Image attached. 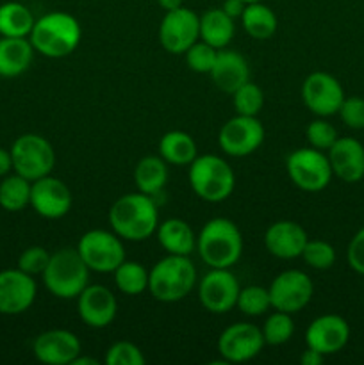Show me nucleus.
<instances>
[{"mask_svg":"<svg viewBox=\"0 0 364 365\" xmlns=\"http://www.w3.org/2000/svg\"><path fill=\"white\" fill-rule=\"evenodd\" d=\"M241 24L246 34L253 39H270L277 32V16L263 2L246 4L245 11L241 14Z\"/></svg>","mask_w":364,"mask_h":365,"instance_id":"29","label":"nucleus"},{"mask_svg":"<svg viewBox=\"0 0 364 365\" xmlns=\"http://www.w3.org/2000/svg\"><path fill=\"white\" fill-rule=\"evenodd\" d=\"M288 175L293 184L307 192L323 191L332 180V168L328 157L321 150L307 146L289 153L285 160Z\"/></svg>","mask_w":364,"mask_h":365,"instance_id":"8","label":"nucleus"},{"mask_svg":"<svg viewBox=\"0 0 364 365\" xmlns=\"http://www.w3.org/2000/svg\"><path fill=\"white\" fill-rule=\"evenodd\" d=\"M134 184L139 192L148 196L159 195L168 184V163L163 157L146 155L136 164Z\"/></svg>","mask_w":364,"mask_h":365,"instance_id":"27","label":"nucleus"},{"mask_svg":"<svg viewBox=\"0 0 364 365\" xmlns=\"http://www.w3.org/2000/svg\"><path fill=\"white\" fill-rule=\"evenodd\" d=\"M348 323L338 314H325L316 317L305 330L307 348L316 349L325 356L341 351L348 344Z\"/></svg>","mask_w":364,"mask_h":365,"instance_id":"18","label":"nucleus"},{"mask_svg":"<svg viewBox=\"0 0 364 365\" xmlns=\"http://www.w3.org/2000/svg\"><path fill=\"white\" fill-rule=\"evenodd\" d=\"M268 291H270L271 309L295 314L309 305L314 294V285L309 274L303 271L288 269L273 278Z\"/></svg>","mask_w":364,"mask_h":365,"instance_id":"10","label":"nucleus"},{"mask_svg":"<svg viewBox=\"0 0 364 365\" xmlns=\"http://www.w3.org/2000/svg\"><path fill=\"white\" fill-rule=\"evenodd\" d=\"M196 250L209 267L231 269L243 253V235L234 221L213 217L207 221L196 237Z\"/></svg>","mask_w":364,"mask_h":365,"instance_id":"3","label":"nucleus"},{"mask_svg":"<svg viewBox=\"0 0 364 365\" xmlns=\"http://www.w3.org/2000/svg\"><path fill=\"white\" fill-rule=\"evenodd\" d=\"M13 170L27 180L34 182L38 178L52 173L56 166V152L46 138L39 134H24L16 138L11 146Z\"/></svg>","mask_w":364,"mask_h":365,"instance_id":"7","label":"nucleus"},{"mask_svg":"<svg viewBox=\"0 0 364 365\" xmlns=\"http://www.w3.org/2000/svg\"><path fill=\"white\" fill-rule=\"evenodd\" d=\"M188 178L193 192L209 203L223 202L236 187L234 171L218 155H196L189 164Z\"/></svg>","mask_w":364,"mask_h":365,"instance_id":"6","label":"nucleus"},{"mask_svg":"<svg viewBox=\"0 0 364 365\" xmlns=\"http://www.w3.org/2000/svg\"><path fill=\"white\" fill-rule=\"evenodd\" d=\"M332 173L346 184L364 178V146L353 138H338L327 153Z\"/></svg>","mask_w":364,"mask_h":365,"instance_id":"21","label":"nucleus"},{"mask_svg":"<svg viewBox=\"0 0 364 365\" xmlns=\"http://www.w3.org/2000/svg\"><path fill=\"white\" fill-rule=\"evenodd\" d=\"M245 7H246V2H243V0H225L221 9H223L228 16L236 20V18H241Z\"/></svg>","mask_w":364,"mask_h":365,"instance_id":"43","label":"nucleus"},{"mask_svg":"<svg viewBox=\"0 0 364 365\" xmlns=\"http://www.w3.org/2000/svg\"><path fill=\"white\" fill-rule=\"evenodd\" d=\"M34 46L27 38H0V77L13 78L29 70Z\"/></svg>","mask_w":364,"mask_h":365,"instance_id":"24","label":"nucleus"},{"mask_svg":"<svg viewBox=\"0 0 364 365\" xmlns=\"http://www.w3.org/2000/svg\"><path fill=\"white\" fill-rule=\"evenodd\" d=\"M196 285V267L186 255L161 259L148 271V291L157 302L175 303L184 299Z\"/></svg>","mask_w":364,"mask_h":365,"instance_id":"4","label":"nucleus"},{"mask_svg":"<svg viewBox=\"0 0 364 365\" xmlns=\"http://www.w3.org/2000/svg\"><path fill=\"white\" fill-rule=\"evenodd\" d=\"M111 230L123 241H146L159 227V210L152 196L131 192L118 198L109 209Z\"/></svg>","mask_w":364,"mask_h":365,"instance_id":"1","label":"nucleus"},{"mask_svg":"<svg viewBox=\"0 0 364 365\" xmlns=\"http://www.w3.org/2000/svg\"><path fill=\"white\" fill-rule=\"evenodd\" d=\"M209 75L220 91L232 95L236 89L250 81V68L241 53L236 50L221 48L218 50L216 61Z\"/></svg>","mask_w":364,"mask_h":365,"instance_id":"23","label":"nucleus"},{"mask_svg":"<svg viewBox=\"0 0 364 365\" xmlns=\"http://www.w3.org/2000/svg\"><path fill=\"white\" fill-rule=\"evenodd\" d=\"M243 2H246V4H252V2H263V0H243Z\"/></svg>","mask_w":364,"mask_h":365,"instance_id":"48","label":"nucleus"},{"mask_svg":"<svg viewBox=\"0 0 364 365\" xmlns=\"http://www.w3.org/2000/svg\"><path fill=\"white\" fill-rule=\"evenodd\" d=\"M114 284L123 294L138 296L148 289V271L143 267V264L134 260L125 259L116 269L113 271Z\"/></svg>","mask_w":364,"mask_h":365,"instance_id":"32","label":"nucleus"},{"mask_svg":"<svg viewBox=\"0 0 364 365\" xmlns=\"http://www.w3.org/2000/svg\"><path fill=\"white\" fill-rule=\"evenodd\" d=\"M106 365H145V355L136 344L127 341L114 342L103 359Z\"/></svg>","mask_w":364,"mask_h":365,"instance_id":"38","label":"nucleus"},{"mask_svg":"<svg viewBox=\"0 0 364 365\" xmlns=\"http://www.w3.org/2000/svg\"><path fill=\"white\" fill-rule=\"evenodd\" d=\"M325 355H321L320 351H316V349L313 348H307L305 351L302 353V356H300V362L302 365H320L323 362Z\"/></svg>","mask_w":364,"mask_h":365,"instance_id":"44","label":"nucleus"},{"mask_svg":"<svg viewBox=\"0 0 364 365\" xmlns=\"http://www.w3.org/2000/svg\"><path fill=\"white\" fill-rule=\"evenodd\" d=\"M157 241L163 246V250L170 255H186L189 257L196 248V235L193 228L178 217L159 223L156 230Z\"/></svg>","mask_w":364,"mask_h":365,"instance_id":"25","label":"nucleus"},{"mask_svg":"<svg viewBox=\"0 0 364 365\" xmlns=\"http://www.w3.org/2000/svg\"><path fill=\"white\" fill-rule=\"evenodd\" d=\"M70 365H98V360H96V359H88V356H81V355H79L77 359H75Z\"/></svg>","mask_w":364,"mask_h":365,"instance_id":"47","label":"nucleus"},{"mask_svg":"<svg viewBox=\"0 0 364 365\" xmlns=\"http://www.w3.org/2000/svg\"><path fill=\"white\" fill-rule=\"evenodd\" d=\"M346 259L355 273L364 274V227L357 232L346 250Z\"/></svg>","mask_w":364,"mask_h":365,"instance_id":"42","label":"nucleus"},{"mask_svg":"<svg viewBox=\"0 0 364 365\" xmlns=\"http://www.w3.org/2000/svg\"><path fill=\"white\" fill-rule=\"evenodd\" d=\"M338 114L346 127L360 130V128H364V98H360V96H348L346 98L345 96Z\"/></svg>","mask_w":364,"mask_h":365,"instance_id":"41","label":"nucleus"},{"mask_svg":"<svg viewBox=\"0 0 364 365\" xmlns=\"http://www.w3.org/2000/svg\"><path fill=\"white\" fill-rule=\"evenodd\" d=\"M32 353L41 364L70 365L82 353V346L74 331L49 330L36 337Z\"/></svg>","mask_w":364,"mask_h":365,"instance_id":"20","label":"nucleus"},{"mask_svg":"<svg viewBox=\"0 0 364 365\" xmlns=\"http://www.w3.org/2000/svg\"><path fill=\"white\" fill-rule=\"evenodd\" d=\"M31 9L20 2H6L0 6V36L6 38H27L34 27Z\"/></svg>","mask_w":364,"mask_h":365,"instance_id":"30","label":"nucleus"},{"mask_svg":"<svg viewBox=\"0 0 364 365\" xmlns=\"http://www.w3.org/2000/svg\"><path fill=\"white\" fill-rule=\"evenodd\" d=\"M13 170V159H11L9 150L0 148V177H6Z\"/></svg>","mask_w":364,"mask_h":365,"instance_id":"45","label":"nucleus"},{"mask_svg":"<svg viewBox=\"0 0 364 365\" xmlns=\"http://www.w3.org/2000/svg\"><path fill=\"white\" fill-rule=\"evenodd\" d=\"M157 4H159L164 11H173L182 7V0H157Z\"/></svg>","mask_w":364,"mask_h":365,"instance_id":"46","label":"nucleus"},{"mask_svg":"<svg viewBox=\"0 0 364 365\" xmlns=\"http://www.w3.org/2000/svg\"><path fill=\"white\" fill-rule=\"evenodd\" d=\"M200 39V16L188 7L166 11L159 25V41L168 53L182 56Z\"/></svg>","mask_w":364,"mask_h":365,"instance_id":"11","label":"nucleus"},{"mask_svg":"<svg viewBox=\"0 0 364 365\" xmlns=\"http://www.w3.org/2000/svg\"><path fill=\"white\" fill-rule=\"evenodd\" d=\"M302 100L310 113L320 118H327L338 114L345 100V91L334 75L327 71H314L303 81Z\"/></svg>","mask_w":364,"mask_h":365,"instance_id":"15","label":"nucleus"},{"mask_svg":"<svg viewBox=\"0 0 364 365\" xmlns=\"http://www.w3.org/2000/svg\"><path fill=\"white\" fill-rule=\"evenodd\" d=\"M261 328L252 323H234L221 331L218 339V353L225 364H241L256 359L264 348Z\"/></svg>","mask_w":364,"mask_h":365,"instance_id":"14","label":"nucleus"},{"mask_svg":"<svg viewBox=\"0 0 364 365\" xmlns=\"http://www.w3.org/2000/svg\"><path fill=\"white\" fill-rule=\"evenodd\" d=\"M41 277L50 294L59 299H77L88 287L89 267L77 248H61L50 255L49 266Z\"/></svg>","mask_w":364,"mask_h":365,"instance_id":"5","label":"nucleus"},{"mask_svg":"<svg viewBox=\"0 0 364 365\" xmlns=\"http://www.w3.org/2000/svg\"><path fill=\"white\" fill-rule=\"evenodd\" d=\"M264 141V127L257 116L236 114L220 128L218 145L231 157H248Z\"/></svg>","mask_w":364,"mask_h":365,"instance_id":"12","label":"nucleus"},{"mask_svg":"<svg viewBox=\"0 0 364 365\" xmlns=\"http://www.w3.org/2000/svg\"><path fill=\"white\" fill-rule=\"evenodd\" d=\"M32 182L14 173L0 182V207L7 212H20L31 205Z\"/></svg>","mask_w":364,"mask_h":365,"instance_id":"31","label":"nucleus"},{"mask_svg":"<svg viewBox=\"0 0 364 365\" xmlns=\"http://www.w3.org/2000/svg\"><path fill=\"white\" fill-rule=\"evenodd\" d=\"M82 38V29L77 18L63 11L43 14L34 21L31 39L36 52L50 59H63L75 52Z\"/></svg>","mask_w":364,"mask_h":365,"instance_id":"2","label":"nucleus"},{"mask_svg":"<svg viewBox=\"0 0 364 365\" xmlns=\"http://www.w3.org/2000/svg\"><path fill=\"white\" fill-rule=\"evenodd\" d=\"M241 287L231 269L211 267L198 282V298L203 309L211 314H227L236 309Z\"/></svg>","mask_w":364,"mask_h":365,"instance_id":"13","label":"nucleus"},{"mask_svg":"<svg viewBox=\"0 0 364 365\" xmlns=\"http://www.w3.org/2000/svg\"><path fill=\"white\" fill-rule=\"evenodd\" d=\"M52 253L46 252L43 246H31V248L24 250L21 255L18 257V269H21L24 273L31 274H43L45 267L49 266V260Z\"/></svg>","mask_w":364,"mask_h":365,"instance_id":"40","label":"nucleus"},{"mask_svg":"<svg viewBox=\"0 0 364 365\" xmlns=\"http://www.w3.org/2000/svg\"><path fill=\"white\" fill-rule=\"evenodd\" d=\"M159 155L173 166H189L198 155V148L188 132L171 130L161 138Z\"/></svg>","mask_w":364,"mask_h":365,"instance_id":"28","label":"nucleus"},{"mask_svg":"<svg viewBox=\"0 0 364 365\" xmlns=\"http://www.w3.org/2000/svg\"><path fill=\"white\" fill-rule=\"evenodd\" d=\"M36 282L21 269L0 271V314L18 316L32 307L36 299Z\"/></svg>","mask_w":364,"mask_h":365,"instance_id":"17","label":"nucleus"},{"mask_svg":"<svg viewBox=\"0 0 364 365\" xmlns=\"http://www.w3.org/2000/svg\"><path fill=\"white\" fill-rule=\"evenodd\" d=\"M184 56L189 70L195 71V73H211V70L214 66V61H216L218 50L214 46H211L209 43L198 39V41L193 43L186 50Z\"/></svg>","mask_w":364,"mask_h":365,"instance_id":"37","label":"nucleus"},{"mask_svg":"<svg viewBox=\"0 0 364 365\" xmlns=\"http://www.w3.org/2000/svg\"><path fill=\"white\" fill-rule=\"evenodd\" d=\"M234 18L228 16L221 7L206 11L200 16V39L209 43L216 50L227 48L234 38Z\"/></svg>","mask_w":364,"mask_h":365,"instance_id":"26","label":"nucleus"},{"mask_svg":"<svg viewBox=\"0 0 364 365\" xmlns=\"http://www.w3.org/2000/svg\"><path fill=\"white\" fill-rule=\"evenodd\" d=\"M261 331H263V337L266 344H285L288 341H291L293 334H295V323H293L291 319V314L275 310V312L271 314V316H268V319L264 321Z\"/></svg>","mask_w":364,"mask_h":365,"instance_id":"33","label":"nucleus"},{"mask_svg":"<svg viewBox=\"0 0 364 365\" xmlns=\"http://www.w3.org/2000/svg\"><path fill=\"white\" fill-rule=\"evenodd\" d=\"M305 138L313 148L321 150V152H325V150H327L328 152V150H330V146L338 141L339 135H338V130H335V127L332 123H328V121H325V120H314L307 125Z\"/></svg>","mask_w":364,"mask_h":365,"instance_id":"39","label":"nucleus"},{"mask_svg":"<svg viewBox=\"0 0 364 365\" xmlns=\"http://www.w3.org/2000/svg\"><path fill=\"white\" fill-rule=\"evenodd\" d=\"M302 259L307 266L318 271H327L335 262V250L330 242L321 239H309L302 252Z\"/></svg>","mask_w":364,"mask_h":365,"instance_id":"36","label":"nucleus"},{"mask_svg":"<svg viewBox=\"0 0 364 365\" xmlns=\"http://www.w3.org/2000/svg\"><path fill=\"white\" fill-rule=\"evenodd\" d=\"M232 102H234L236 114L257 116L264 107V93L259 86L248 81L232 93Z\"/></svg>","mask_w":364,"mask_h":365,"instance_id":"35","label":"nucleus"},{"mask_svg":"<svg viewBox=\"0 0 364 365\" xmlns=\"http://www.w3.org/2000/svg\"><path fill=\"white\" fill-rule=\"evenodd\" d=\"M236 307H238L245 316H263V314L268 312V309H271L270 291H268L266 287H261V285H248V287L239 291Z\"/></svg>","mask_w":364,"mask_h":365,"instance_id":"34","label":"nucleus"},{"mask_svg":"<svg viewBox=\"0 0 364 365\" xmlns=\"http://www.w3.org/2000/svg\"><path fill=\"white\" fill-rule=\"evenodd\" d=\"M77 252L89 271L113 273L125 260L123 239L113 230H89L81 237Z\"/></svg>","mask_w":364,"mask_h":365,"instance_id":"9","label":"nucleus"},{"mask_svg":"<svg viewBox=\"0 0 364 365\" xmlns=\"http://www.w3.org/2000/svg\"><path fill=\"white\" fill-rule=\"evenodd\" d=\"M71 191L63 180L56 177L38 178L31 187V207L46 220H61L71 209Z\"/></svg>","mask_w":364,"mask_h":365,"instance_id":"16","label":"nucleus"},{"mask_svg":"<svg viewBox=\"0 0 364 365\" xmlns=\"http://www.w3.org/2000/svg\"><path fill=\"white\" fill-rule=\"evenodd\" d=\"M307 241L309 237L302 225L289 220L277 221L264 234V246L268 252L282 260H293L302 257Z\"/></svg>","mask_w":364,"mask_h":365,"instance_id":"22","label":"nucleus"},{"mask_svg":"<svg viewBox=\"0 0 364 365\" xmlns=\"http://www.w3.org/2000/svg\"><path fill=\"white\" fill-rule=\"evenodd\" d=\"M77 310L82 323L89 328H106L114 321L118 302L111 289L103 285H88L77 296Z\"/></svg>","mask_w":364,"mask_h":365,"instance_id":"19","label":"nucleus"}]
</instances>
